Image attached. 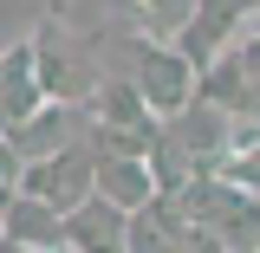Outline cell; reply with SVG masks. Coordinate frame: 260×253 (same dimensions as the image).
I'll list each match as a JSON object with an SVG mask.
<instances>
[{
	"instance_id": "cell-3",
	"label": "cell",
	"mask_w": 260,
	"mask_h": 253,
	"mask_svg": "<svg viewBox=\"0 0 260 253\" xmlns=\"http://www.w3.org/2000/svg\"><path fill=\"white\" fill-rule=\"evenodd\" d=\"M20 189L46 195V201H59V208H78V201L98 189V143L78 136V143H65L52 156H32L26 169H20Z\"/></svg>"
},
{
	"instance_id": "cell-8",
	"label": "cell",
	"mask_w": 260,
	"mask_h": 253,
	"mask_svg": "<svg viewBox=\"0 0 260 253\" xmlns=\"http://www.w3.org/2000/svg\"><path fill=\"white\" fill-rule=\"evenodd\" d=\"M78 117H85V104H72V97H46L32 117H20V124L7 130L13 143H20V156H52V150H65V143H78Z\"/></svg>"
},
{
	"instance_id": "cell-14",
	"label": "cell",
	"mask_w": 260,
	"mask_h": 253,
	"mask_svg": "<svg viewBox=\"0 0 260 253\" xmlns=\"http://www.w3.org/2000/svg\"><path fill=\"white\" fill-rule=\"evenodd\" d=\"M7 201H13V189H0V234H7Z\"/></svg>"
},
{
	"instance_id": "cell-7",
	"label": "cell",
	"mask_w": 260,
	"mask_h": 253,
	"mask_svg": "<svg viewBox=\"0 0 260 253\" xmlns=\"http://www.w3.org/2000/svg\"><path fill=\"white\" fill-rule=\"evenodd\" d=\"M32 59H39L46 97H72V104H85V97L98 91L91 65H85V59H78V52L59 39V26H39V32H32Z\"/></svg>"
},
{
	"instance_id": "cell-6",
	"label": "cell",
	"mask_w": 260,
	"mask_h": 253,
	"mask_svg": "<svg viewBox=\"0 0 260 253\" xmlns=\"http://www.w3.org/2000/svg\"><path fill=\"white\" fill-rule=\"evenodd\" d=\"M39 104H46V78H39V59H32V39H20V46L0 52V130L32 117Z\"/></svg>"
},
{
	"instance_id": "cell-13",
	"label": "cell",
	"mask_w": 260,
	"mask_h": 253,
	"mask_svg": "<svg viewBox=\"0 0 260 253\" xmlns=\"http://www.w3.org/2000/svg\"><path fill=\"white\" fill-rule=\"evenodd\" d=\"M20 169H26V156H20V143L0 130V189H20Z\"/></svg>"
},
{
	"instance_id": "cell-5",
	"label": "cell",
	"mask_w": 260,
	"mask_h": 253,
	"mask_svg": "<svg viewBox=\"0 0 260 253\" xmlns=\"http://www.w3.org/2000/svg\"><path fill=\"white\" fill-rule=\"evenodd\" d=\"M247 0H195V13H189V26H182V52H189L195 65H208V59H221L228 46H234V32L247 26Z\"/></svg>"
},
{
	"instance_id": "cell-4",
	"label": "cell",
	"mask_w": 260,
	"mask_h": 253,
	"mask_svg": "<svg viewBox=\"0 0 260 253\" xmlns=\"http://www.w3.org/2000/svg\"><path fill=\"white\" fill-rule=\"evenodd\" d=\"M0 240L20 247V253H65V208L46 201V195L13 189V201H7V234Z\"/></svg>"
},
{
	"instance_id": "cell-12",
	"label": "cell",
	"mask_w": 260,
	"mask_h": 253,
	"mask_svg": "<svg viewBox=\"0 0 260 253\" xmlns=\"http://www.w3.org/2000/svg\"><path fill=\"white\" fill-rule=\"evenodd\" d=\"M111 7L143 39H182V26H189V13H195V0H111Z\"/></svg>"
},
{
	"instance_id": "cell-2",
	"label": "cell",
	"mask_w": 260,
	"mask_h": 253,
	"mask_svg": "<svg viewBox=\"0 0 260 253\" xmlns=\"http://www.w3.org/2000/svg\"><path fill=\"white\" fill-rule=\"evenodd\" d=\"M130 78H137V91L150 97L156 117H176V111L195 104V91H202V65L182 52V39H143V32H137Z\"/></svg>"
},
{
	"instance_id": "cell-1",
	"label": "cell",
	"mask_w": 260,
	"mask_h": 253,
	"mask_svg": "<svg viewBox=\"0 0 260 253\" xmlns=\"http://www.w3.org/2000/svg\"><path fill=\"white\" fill-rule=\"evenodd\" d=\"M189 234L182 247H260V189H247L228 169H202L182 189Z\"/></svg>"
},
{
	"instance_id": "cell-11",
	"label": "cell",
	"mask_w": 260,
	"mask_h": 253,
	"mask_svg": "<svg viewBox=\"0 0 260 253\" xmlns=\"http://www.w3.org/2000/svg\"><path fill=\"white\" fill-rule=\"evenodd\" d=\"M85 117L91 124H150V97L137 91V78H98V91L85 97Z\"/></svg>"
},
{
	"instance_id": "cell-9",
	"label": "cell",
	"mask_w": 260,
	"mask_h": 253,
	"mask_svg": "<svg viewBox=\"0 0 260 253\" xmlns=\"http://www.w3.org/2000/svg\"><path fill=\"white\" fill-rule=\"evenodd\" d=\"M130 208H117L111 195H85L78 208H65V247H124Z\"/></svg>"
},
{
	"instance_id": "cell-10",
	"label": "cell",
	"mask_w": 260,
	"mask_h": 253,
	"mask_svg": "<svg viewBox=\"0 0 260 253\" xmlns=\"http://www.w3.org/2000/svg\"><path fill=\"white\" fill-rule=\"evenodd\" d=\"M98 195H111L117 208H143L162 189H156L150 156H111V150H98Z\"/></svg>"
},
{
	"instance_id": "cell-15",
	"label": "cell",
	"mask_w": 260,
	"mask_h": 253,
	"mask_svg": "<svg viewBox=\"0 0 260 253\" xmlns=\"http://www.w3.org/2000/svg\"><path fill=\"white\" fill-rule=\"evenodd\" d=\"M247 32H260V7H254V13H247Z\"/></svg>"
}]
</instances>
